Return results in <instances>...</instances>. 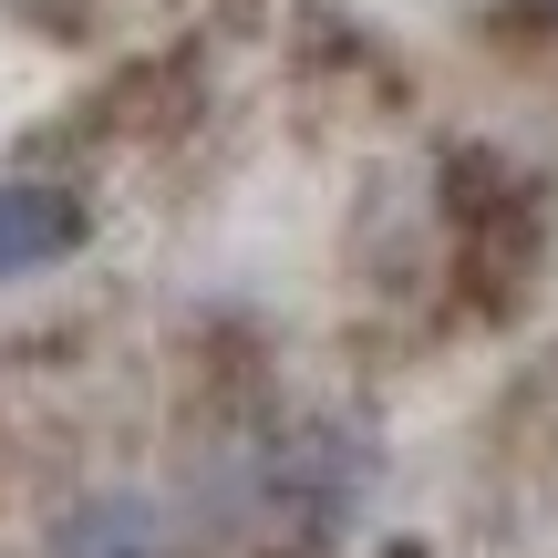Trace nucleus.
Masks as SVG:
<instances>
[{"label":"nucleus","mask_w":558,"mask_h":558,"mask_svg":"<svg viewBox=\"0 0 558 558\" xmlns=\"http://www.w3.org/2000/svg\"><path fill=\"white\" fill-rule=\"evenodd\" d=\"M83 248V207L62 186H0V279H32Z\"/></svg>","instance_id":"nucleus-1"},{"label":"nucleus","mask_w":558,"mask_h":558,"mask_svg":"<svg viewBox=\"0 0 558 558\" xmlns=\"http://www.w3.org/2000/svg\"><path fill=\"white\" fill-rule=\"evenodd\" d=\"M52 558H177V548H166V518L145 497H83L52 527Z\"/></svg>","instance_id":"nucleus-2"}]
</instances>
